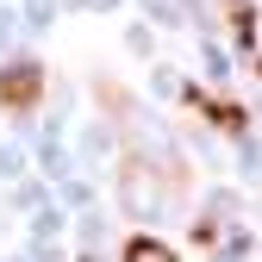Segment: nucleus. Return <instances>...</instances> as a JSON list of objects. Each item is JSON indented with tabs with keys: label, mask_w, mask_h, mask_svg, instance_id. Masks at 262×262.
Masks as SVG:
<instances>
[{
	"label": "nucleus",
	"mask_w": 262,
	"mask_h": 262,
	"mask_svg": "<svg viewBox=\"0 0 262 262\" xmlns=\"http://www.w3.org/2000/svg\"><path fill=\"white\" fill-rule=\"evenodd\" d=\"M44 100V69H38V62H0V106H7V113H31V106H38Z\"/></svg>",
	"instance_id": "nucleus-1"
},
{
	"label": "nucleus",
	"mask_w": 262,
	"mask_h": 262,
	"mask_svg": "<svg viewBox=\"0 0 262 262\" xmlns=\"http://www.w3.org/2000/svg\"><path fill=\"white\" fill-rule=\"evenodd\" d=\"M187 100H193V106H200V113H206L212 125H225V131H244V106H237V100H231V106H225V100H212V94H206V88H187Z\"/></svg>",
	"instance_id": "nucleus-2"
},
{
	"label": "nucleus",
	"mask_w": 262,
	"mask_h": 262,
	"mask_svg": "<svg viewBox=\"0 0 262 262\" xmlns=\"http://www.w3.org/2000/svg\"><path fill=\"white\" fill-rule=\"evenodd\" d=\"M119 262H181V256H175V244H162V237H125Z\"/></svg>",
	"instance_id": "nucleus-3"
}]
</instances>
